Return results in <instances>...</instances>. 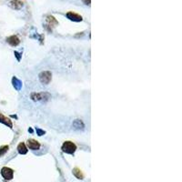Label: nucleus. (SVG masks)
Wrapping results in <instances>:
<instances>
[{
  "label": "nucleus",
  "instance_id": "f257e3e1",
  "mask_svg": "<svg viewBox=\"0 0 182 182\" xmlns=\"http://www.w3.org/2000/svg\"><path fill=\"white\" fill-rule=\"evenodd\" d=\"M62 150L67 154H73L77 150V146L71 141H66L62 145Z\"/></svg>",
  "mask_w": 182,
  "mask_h": 182
},
{
  "label": "nucleus",
  "instance_id": "f03ea898",
  "mask_svg": "<svg viewBox=\"0 0 182 182\" xmlns=\"http://www.w3.org/2000/svg\"><path fill=\"white\" fill-rule=\"evenodd\" d=\"M52 79V74L49 71H43L39 74V80L42 84L47 85Z\"/></svg>",
  "mask_w": 182,
  "mask_h": 182
},
{
  "label": "nucleus",
  "instance_id": "7ed1b4c3",
  "mask_svg": "<svg viewBox=\"0 0 182 182\" xmlns=\"http://www.w3.org/2000/svg\"><path fill=\"white\" fill-rule=\"evenodd\" d=\"M1 175L6 180H11L14 178V170L7 167H4L1 169Z\"/></svg>",
  "mask_w": 182,
  "mask_h": 182
},
{
  "label": "nucleus",
  "instance_id": "20e7f679",
  "mask_svg": "<svg viewBox=\"0 0 182 182\" xmlns=\"http://www.w3.org/2000/svg\"><path fill=\"white\" fill-rule=\"evenodd\" d=\"M50 97V95L48 93H32L31 98L35 101H44L47 100Z\"/></svg>",
  "mask_w": 182,
  "mask_h": 182
},
{
  "label": "nucleus",
  "instance_id": "39448f33",
  "mask_svg": "<svg viewBox=\"0 0 182 182\" xmlns=\"http://www.w3.org/2000/svg\"><path fill=\"white\" fill-rule=\"evenodd\" d=\"M67 17L69 19V20L74 21V22H80V21L83 20V18L80 15H78L77 13H74V12L67 13Z\"/></svg>",
  "mask_w": 182,
  "mask_h": 182
},
{
  "label": "nucleus",
  "instance_id": "423d86ee",
  "mask_svg": "<svg viewBox=\"0 0 182 182\" xmlns=\"http://www.w3.org/2000/svg\"><path fill=\"white\" fill-rule=\"evenodd\" d=\"M9 6H10L13 9L15 10H19V9H21L24 6V3L20 0H11L10 2H9Z\"/></svg>",
  "mask_w": 182,
  "mask_h": 182
},
{
  "label": "nucleus",
  "instance_id": "0eeeda50",
  "mask_svg": "<svg viewBox=\"0 0 182 182\" xmlns=\"http://www.w3.org/2000/svg\"><path fill=\"white\" fill-rule=\"evenodd\" d=\"M7 42L10 46H12V47H17V46L19 45V43H20V40H19L18 37H17V36H11V37H8L7 38Z\"/></svg>",
  "mask_w": 182,
  "mask_h": 182
},
{
  "label": "nucleus",
  "instance_id": "6e6552de",
  "mask_svg": "<svg viewBox=\"0 0 182 182\" xmlns=\"http://www.w3.org/2000/svg\"><path fill=\"white\" fill-rule=\"evenodd\" d=\"M27 146H28L29 149H32V150H37V149H39V147H40V144L38 143V141L35 140V139H28V141H27Z\"/></svg>",
  "mask_w": 182,
  "mask_h": 182
},
{
  "label": "nucleus",
  "instance_id": "1a4fd4ad",
  "mask_svg": "<svg viewBox=\"0 0 182 182\" xmlns=\"http://www.w3.org/2000/svg\"><path fill=\"white\" fill-rule=\"evenodd\" d=\"M58 24V22L57 21V19L54 17L53 16H48L47 18V27H55Z\"/></svg>",
  "mask_w": 182,
  "mask_h": 182
},
{
  "label": "nucleus",
  "instance_id": "9d476101",
  "mask_svg": "<svg viewBox=\"0 0 182 182\" xmlns=\"http://www.w3.org/2000/svg\"><path fill=\"white\" fill-rule=\"evenodd\" d=\"M17 151H18V153H20L22 155H25V154L27 153L28 149H27L26 144L23 143V142H21V143H19L18 146H17Z\"/></svg>",
  "mask_w": 182,
  "mask_h": 182
},
{
  "label": "nucleus",
  "instance_id": "9b49d317",
  "mask_svg": "<svg viewBox=\"0 0 182 182\" xmlns=\"http://www.w3.org/2000/svg\"><path fill=\"white\" fill-rule=\"evenodd\" d=\"M0 123H3V124L8 126L9 127H13V124H12L11 120L9 119H7V117H5L4 115H2V114H0Z\"/></svg>",
  "mask_w": 182,
  "mask_h": 182
},
{
  "label": "nucleus",
  "instance_id": "f8f14e48",
  "mask_svg": "<svg viewBox=\"0 0 182 182\" xmlns=\"http://www.w3.org/2000/svg\"><path fill=\"white\" fill-rule=\"evenodd\" d=\"M12 83H13V86L14 87L16 88L17 90H20L21 88H22V82L18 79V78H17L16 77H13V79H12Z\"/></svg>",
  "mask_w": 182,
  "mask_h": 182
},
{
  "label": "nucleus",
  "instance_id": "ddd939ff",
  "mask_svg": "<svg viewBox=\"0 0 182 182\" xmlns=\"http://www.w3.org/2000/svg\"><path fill=\"white\" fill-rule=\"evenodd\" d=\"M73 174L78 179H83V178H84V175H83L82 171L79 169H77V168H75L73 169Z\"/></svg>",
  "mask_w": 182,
  "mask_h": 182
},
{
  "label": "nucleus",
  "instance_id": "4468645a",
  "mask_svg": "<svg viewBox=\"0 0 182 182\" xmlns=\"http://www.w3.org/2000/svg\"><path fill=\"white\" fill-rule=\"evenodd\" d=\"M73 127H75L76 129H84V124H83V122L79 119H77L75 120V122L73 123Z\"/></svg>",
  "mask_w": 182,
  "mask_h": 182
},
{
  "label": "nucleus",
  "instance_id": "2eb2a0df",
  "mask_svg": "<svg viewBox=\"0 0 182 182\" xmlns=\"http://www.w3.org/2000/svg\"><path fill=\"white\" fill-rule=\"evenodd\" d=\"M8 150V146H3L0 147V157H2L3 155H5Z\"/></svg>",
  "mask_w": 182,
  "mask_h": 182
},
{
  "label": "nucleus",
  "instance_id": "dca6fc26",
  "mask_svg": "<svg viewBox=\"0 0 182 182\" xmlns=\"http://www.w3.org/2000/svg\"><path fill=\"white\" fill-rule=\"evenodd\" d=\"M37 133L38 136H42V135L45 134V131L40 129H37Z\"/></svg>",
  "mask_w": 182,
  "mask_h": 182
},
{
  "label": "nucleus",
  "instance_id": "f3484780",
  "mask_svg": "<svg viewBox=\"0 0 182 182\" xmlns=\"http://www.w3.org/2000/svg\"><path fill=\"white\" fill-rule=\"evenodd\" d=\"M82 1L85 5H87V6H89L90 3H91V0H82Z\"/></svg>",
  "mask_w": 182,
  "mask_h": 182
},
{
  "label": "nucleus",
  "instance_id": "a211bd4d",
  "mask_svg": "<svg viewBox=\"0 0 182 182\" xmlns=\"http://www.w3.org/2000/svg\"><path fill=\"white\" fill-rule=\"evenodd\" d=\"M15 55H16V57H17V60H20V56H19V53L18 52L15 51Z\"/></svg>",
  "mask_w": 182,
  "mask_h": 182
}]
</instances>
